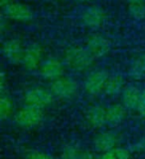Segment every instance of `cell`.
Returning <instances> with one entry per match:
<instances>
[{
    "label": "cell",
    "mask_w": 145,
    "mask_h": 159,
    "mask_svg": "<svg viewBox=\"0 0 145 159\" xmlns=\"http://www.w3.org/2000/svg\"><path fill=\"white\" fill-rule=\"evenodd\" d=\"M93 57L88 50L83 48L70 49L66 54V60L70 67L76 70H84L92 64Z\"/></svg>",
    "instance_id": "cell-1"
},
{
    "label": "cell",
    "mask_w": 145,
    "mask_h": 159,
    "mask_svg": "<svg viewBox=\"0 0 145 159\" xmlns=\"http://www.w3.org/2000/svg\"><path fill=\"white\" fill-rule=\"evenodd\" d=\"M43 118V112L40 107H28L21 109L16 116V121L19 125L24 127H31L37 125Z\"/></svg>",
    "instance_id": "cell-2"
},
{
    "label": "cell",
    "mask_w": 145,
    "mask_h": 159,
    "mask_svg": "<svg viewBox=\"0 0 145 159\" xmlns=\"http://www.w3.org/2000/svg\"><path fill=\"white\" fill-rule=\"evenodd\" d=\"M108 80V75L104 71L93 73L86 82L87 91L92 94H97L104 89V86Z\"/></svg>",
    "instance_id": "cell-3"
},
{
    "label": "cell",
    "mask_w": 145,
    "mask_h": 159,
    "mask_svg": "<svg viewBox=\"0 0 145 159\" xmlns=\"http://www.w3.org/2000/svg\"><path fill=\"white\" fill-rule=\"evenodd\" d=\"M4 13L7 17L19 20V21H26L33 17V13L27 5L24 4H10L4 8Z\"/></svg>",
    "instance_id": "cell-4"
},
{
    "label": "cell",
    "mask_w": 145,
    "mask_h": 159,
    "mask_svg": "<svg viewBox=\"0 0 145 159\" xmlns=\"http://www.w3.org/2000/svg\"><path fill=\"white\" fill-rule=\"evenodd\" d=\"M109 42L102 36H93L88 42V51L93 58L102 57L109 51Z\"/></svg>",
    "instance_id": "cell-5"
},
{
    "label": "cell",
    "mask_w": 145,
    "mask_h": 159,
    "mask_svg": "<svg viewBox=\"0 0 145 159\" xmlns=\"http://www.w3.org/2000/svg\"><path fill=\"white\" fill-rule=\"evenodd\" d=\"M52 102L51 93L44 91V89H32L26 94V102L30 107H45Z\"/></svg>",
    "instance_id": "cell-6"
},
{
    "label": "cell",
    "mask_w": 145,
    "mask_h": 159,
    "mask_svg": "<svg viewBox=\"0 0 145 159\" xmlns=\"http://www.w3.org/2000/svg\"><path fill=\"white\" fill-rule=\"evenodd\" d=\"M77 89V84L69 79H60L54 82L52 84V91L59 97L68 98L75 93Z\"/></svg>",
    "instance_id": "cell-7"
},
{
    "label": "cell",
    "mask_w": 145,
    "mask_h": 159,
    "mask_svg": "<svg viewBox=\"0 0 145 159\" xmlns=\"http://www.w3.org/2000/svg\"><path fill=\"white\" fill-rule=\"evenodd\" d=\"M3 53L5 57L13 63H19L24 59L25 53L23 52L21 45L16 40H10L3 45Z\"/></svg>",
    "instance_id": "cell-8"
},
{
    "label": "cell",
    "mask_w": 145,
    "mask_h": 159,
    "mask_svg": "<svg viewBox=\"0 0 145 159\" xmlns=\"http://www.w3.org/2000/svg\"><path fill=\"white\" fill-rule=\"evenodd\" d=\"M117 142V136L112 132H104L94 140V145L101 151H109L114 148Z\"/></svg>",
    "instance_id": "cell-9"
},
{
    "label": "cell",
    "mask_w": 145,
    "mask_h": 159,
    "mask_svg": "<svg viewBox=\"0 0 145 159\" xmlns=\"http://www.w3.org/2000/svg\"><path fill=\"white\" fill-rule=\"evenodd\" d=\"M103 20V12L98 7H91L83 14V21L89 27H97Z\"/></svg>",
    "instance_id": "cell-10"
},
{
    "label": "cell",
    "mask_w": 145,
    "mask_h": 159,
    "mask_svg": "<svg viewBox=\"0 0 145 159\" xmlns=\"http://www.w3.org/2000/svg\"><path fill=\"white\" fill-rule=\"evenodd\" d=\"M87 118L89 124L94 127H101L106 122V109L101 107H94L88 111Z\"/></svg>",
    "instance_id": "cell-11"
},
{
    "label": "cell",
    "mask_w": 145,
    "mask_h": 159,
    "mask_svg": "<svg viewBox=\"0 0 145 159\" xmlns=\"http://www.w3.org/2000/svg\"><path fill=\"white\" fill-rule=\"evenodd\" d=\"M41 72L45 78H49V79L57 78L63 72L62 65L58 61H56V60H49V61L44 63L41 69Z\"/></svg>",
    "instance_id": "cell-12"
},
{
    "label": "cell",
    "mask_w": 145,
    "mask_h": 159,
    "mask_svg": "<svg viewBox=\"0 0 145 159\" xmlns=\"http://www.w3.org/2000/svg\"><path fill=\"white\" fill-rule=\"evenodd\" d=\"M141 93L136 88H127L123 93V103L128 108H135L138 107L139 99H140Z\"/></svg>",
    "instance_id": "cell-13"
},
{
    "label": "cell",
    "mask_w": 145,
    "mask_h": 159,
    "mask_svg": "<svg viewBox=\"0 0 145 159\" xmlns=\"http://www.w3.org/2000/svg\"><path fill=\"white\" fill-rule=\"evenodd\" d=\"M124 114L125 111L120 104H114L109 107L106 109V122L111 125H116L123 119Z\"/></svg>",
    "instance_id": "cell-14"
},
{
    "label": "cell",
    "mask_w": 145,
    "mask_h": 159,
    "mask_svg": "<svg viewBox=\"0 0 145 159\" xmlns=\"http://www.w3.org/2000/svg\"><path fill=\"white\" fill-rule=\"evenodd\" d=\"M40 58H41L40 49L37 47H32L25 52L23 62L28 69H34L38 66Z\"/></svg>",
    "instance_id": "cell-15"
},
{
    "label": "cell",
    "mask_w": 145,
    "mask_h": 159,
    "mask_svg": "<svg viewBox=\"0 0 145 159\" xmlns=\"http://www.w3.org/2000/svg\"><path fill=\"white\" fill-rule=\"evenodd\" d=\"M123 84V79L121 76H113L108 78L107 82L104 86V92L108 96H114L121 91Z\"/></svg>",
    "instance_id": "cell-16"
},
{
    "label": "cell",
    "mask_w": 145,
    "mask_h": 159,
    "mask_svg": "<svg viewBox=\"0 0 145 159\" xmlns=\"http://www.w3.org/2000/svg\"><path fill=\"white\" fill-rule=\"evenodd\" d=\"M128 4L129 12L134 18L145 17V0H128Z\"/></svg>",
    "instance_id": "cell-17"
},
{
    "label": "cell",
    "mask_w": 145,
    "mask_h": 159,
    "mask_svg": "<svg viewBox=\"0 0 145 159\" xmlns=\"http://www.w3.org/2000/svg\"><path fill=\"white\" fill-rule=\"evenodd\" d=\"M63 159H93V157L88 152L79 151L76 148L70 147L63 153Z\"/></svg>",
    "instance_id": "cell-18"
},
{
    "label": "cell",
    "mask_w": 145,
    "mask_h": 159,
    "mask_svg": "<svg viewBox=\"0 0 145 159\" xmlns=\"http://www.w3.org/2000/svg\"><path fill=\"white\" fill-rule=\"evenodd\" d=\"M98 159H129V153L123 148H113L106 151Z\"/></svg>",
    "instance_id": "cell-19"
},
{
    "label": "cell",
    "mask_w": 145,
    "mask_h": 159,
    "mask_svg": "<svg viewBox=\"0 0 145 159\" xmlns=\"http://www.w3.org/2000/svg\"><path fill=\"white\" fill-rule=\"evenodd\" d=\"M130 74L133 77H140L145 74V55L139 56L133 62L130 68Z\"/></svg>",
    "instance_id": "cell-20"
},
{
    "label": "cell",
    "mask_w": 145,
    "mask_h": 159,
    "mask_svg": "<svg viewBox=\"0 0 145 159\" xmlns=\"http://www.w3.org/2000/svg\"><path fill=\"white\" fill-rule=\"evenodd\" d=\"M11 111V102L7 98H2L0 101V116L2 119L6 118Z\"/></svg>",
    "instance_id": "cell-21"
},
{
    "label": "cell",
    "mask_w": 145,
    "mask_h": 159,
    "mask_svg": "<svg viewBox=\"0 0 145 159\" xmlns=\"http://www.w3.org/2000/svg\"><path fill=\"white\" fill-rule=\"evenodd\" d=\"M27 159H54L46 153L39 151H29L27 153Z\"/></svg>",
    "instance_id": "cell-22"
},
{
    "label": "cell",
    "mask_w": 145,
    "mask_h": 159,
    "mask_svg": "<svg viewBox=\"0 0 145 159\" xmlns=\"http://www.w3.org/2000/svg\"><path fill=\"white\" fill-rule=\"evenodd\" d=\"M138 111L140 112V114L142 116H145V89L141 93L140 96V99H139V103L137 107Z\"/></svg>",
    "instance_id": "cell-23"
},
{
    "label": "cell",
    "mask_w": 145,
    "mask_h": 159,
    "mask_svg": "<svg viewBox=\"0 0 145 159\" xmlns=\"http://www.w3.org/2000/svg\"><path fill=\"white\" fill-rule=\"evenodd\" d=\"M1 1V5L5 8L6 6H8V5H10V2H11V0H0Z\"/></svg>",
    "instance_id": "cell-24"
},
{
    "label": "cell",
    "mask_w": 145,
    "mask_h": 159,
    "mask_svg": "<svg viewBox=\"0 0 145 159\" xmlns=\"http://www.w3.org/2000/svg\"><path fill=\"white\" fill-rule=\"evenodd\" d=\"M82 1H87V0H82Z\"/></svg>",
    "instance_id": "cell-25"
}]
</instances>
